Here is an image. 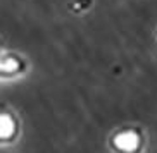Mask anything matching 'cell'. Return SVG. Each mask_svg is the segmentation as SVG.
I'll list each match as a JSON object with an SVG mask.
<instances>
[{
	"label": "cell",
	"instance_id": "cell-1",
	"mask_svg": "<svg viewBox=\"0 0 157 153\" xmlns=\"http://www.w3.org/2000/svg\"><path fill=\"white\" fill-rule=\"evenodd\" d=\"M109 148L114 153H142L145 134L140 127H121L109 138Z\"/></svg>",
	"mask_w": 157,
	"mask_h": 153
},
{
	"label": "cell",
	"instance_id": "cell-2",
	"mask_svg": "<svg viewBox=\"0 0 157 153\" xmlns=\"http://www.w3.org/2000/svg\"><path fill=\"white\" fill-rule=\"evenodd\" d=\"M28 62L14 52H0V81H14L26 74Z\"/></svg>",
	"mask_w": 157,
	"mask_h": 153
},
{
	"label": "cell",
	"instance_id": "cell-3",
	"mask_svg": "<svg viewBox=\"0 0 157 153\" xmlns=\"http://www.w3.org/2000/svg\"><path fill=\"white\" fill-rule=\"evenodd\" d=\"M21 134L17 117L12 112L0 110V146L14 144Z\"/></svg>",
	"mask_w": 157,
	"mask_h": 153
}]
</instances>
